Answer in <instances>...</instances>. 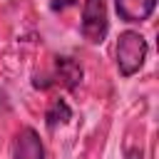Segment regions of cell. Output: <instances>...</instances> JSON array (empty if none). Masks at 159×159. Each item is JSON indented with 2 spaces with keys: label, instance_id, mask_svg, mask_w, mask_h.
Masks as SVG:
<instances>
[{
  "label": "cell",
  "instance_id": "obj_1",
  "mask_svg": "<svg viewBox=\"0 0 159 159\" xmlns=\"http://www.w3.org/2000/svg\"><path fill=\"white\" fill-rule=\"evenodd\" d=\"M147 60V40L134 32V30H127L119 35L117 40V67H119V75L122 77H132L142 70Z\"/></svg>",
  "mask_w": 159,
  "mask_h": 159
},
{
  "label": "cell",
  "instance_id": "obj_2",
  "mask_svg": "<svg viewBox=\"0 0 159 159\" xmlns=\"http://www.w3.org/2000/svg\"><path fill=\"white\" fill-rule=\"evenodd\" d=\"M109 30L107 20V2L104 0H84L82 10V35L92 45H102Z\"/></svg>",
  "mask_w": 159,
  "mask_h": 159
},
{
  "label": "cell",
  "instance_id": "obj_3",
  "mask_svg": "<svg viewBox=\"0 0 159 159\" xmlns=\"http://www.w3.org/2000/svg\"><path fill=\"white\" fill-rule=\"evenodd\" d=\"M82 82V67L72 60V57H57L55 67L50 72V80H45L40 87H50V84H60L67 89H75Z\"/></svg>",
  "mask_w": 159,
  "mask_h": 159
},
{
  "label": "cell",
  "instance_id": "obj_4",
  "mask_svg": "<svg viewBox=\"0 0 159 159\" xmlns=\"http://www.w3.org/2000/svg\"><path fill=\"white\" fill-rule=\"evenodd\" d=\"M12 159H45V147L40 142V134L32 127H22L15 137Z\"/></svg>",
  "mask_w": 159,
  "mask_h": 159
},
{
  "label": "cell",
  "instance_id": "obj_5",
  "mask_svg": "<svg viewBox=\"0 0 159 159\" xmlns=\"http://www.w3.org/2000/svg\"><path fill=\"white\" fill-rule=\"evenodd\" d=\"M114 7L124 22H144L157 7V0H114Z\"/></svg>",
  "mask_w": 159,
  "mask_h": 159
},
{
  "label": "cell",
  "instance_id": "obj_6",
  "mask_svg": "<svg viewBox=\"0 0 159 159\" xmlns=\"http://www.w3.org/2000/svg\"><path fill=\"white\" fill-rule=\"evenodd\" d=\"M45 119H47V127H50V129H55V127L67 124V122L72 119V109H70V104H67L65 99H55V102L47 107Z\"/></svg>",
  "mask_w": 159,
  "mask_h": 159
},
{
  "label": "cell",
  "instance_id": "obj_7",
  "mask_svg": "<svg viewBox=\"0 0 159 159\" xmlns=\"http://www.w3.org/2000/svg\"><path fill=\"white\" fill-rule=\"evenodd\" d=\"M10 109V102H7V97H5V92L0 89V112H7Z\"/></svg>",
  "mask_w": 159,
  "mask_h": 159
},
{
  "label": "cell",
  "instance_id": "obj_8",
  "mask_svg": "<svg viewBox=\"0 0 159 159\" xmlns=\"http://www.w3.org/2000/svg\"><path fill=\"white\" fill-rule=\"evenodd\" d=\"M127 159H142V152L139 149H129L127 152Z\"/></svg>",
  "mask_w": 159,
  "mask_h": 159
}]
</instances>
